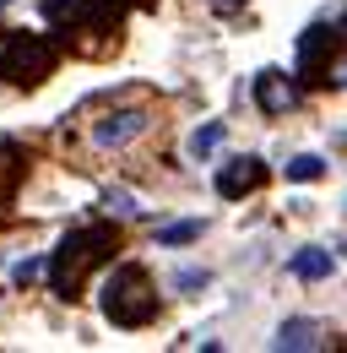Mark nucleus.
<instances>
[{"label": "nucleus", "instance_id": "f257e3e1", "mask_svg": "<svg viewBox=\"0 0 347 353\" xmlns=\"http://www.w3.org/2000/svg\"><path fill=\"white\" fill-rule=\"evenodd\" d=\"M114 250H120V228H114V223H82V228H71V234L54 245V256H49V288H54L60 299H76L87 277H92L98 266L114 261Z\"/></svg>", "mask_w": 347, "mask_h": 353}, {"label": "nucleus", "instance_id": "f03ea898", "mask_svg": "<svg viewBox=\"0 0 347 353\" xmlns=\"http://www.w3.org/2000/svg\"><path fill=\"white\" fill-rule=\"evenodd\" d=\"M43 22L71 44L82 49H103L114 33H120V22H125V6L120 0H49L43 6Z\"/></svg>", "mask_w": 347, "mask_h": 353}, {"label": "nucleus", "instance_id": "7ed1b4c3", "mask_svg": "<svg viewBox=\"0 0 347 353\" xmlns=\"http://www.w3.org/2000/svg\"><path fill=\"white\" fill-rule=\"evenodd\" d=\"M103 321L120 326V332H136V326H152L158 321V288L141 266H114L103 277Z\"/></svg>", "mask_w": 347, "mask_h": 353}, {"label": "nucleus", "instance_id": "20e7f679", "mask_svg": "<svg viewBox=\"0 0 347 353\" xmlns=\"http://www.w3.org/2000/svg\"><path fill=\"white\" fill-rule=\"evenodd\" d=\"M147 125H152V114H147L141 103H130V109H109V114L92 125V147H103V152H109V147H125L130 136H141Z\"/></svg>", "mask_w": 347, "mask_h": 353}, {"label": "nucleus", "instance_id": "39448f33", "mask_svg": "<svg viewBox=\"0 0 347 353\" xmlns=\"http://www.w3.org/2000/svg\"><path fill=\"white\" fill-rule=\"evenodd\" d=\"M260 179H266V163H260V158H233V163L217 169V196H222V201H239V196L260 190Z\"/></svg>", "mask_w": 347, "mask_h": 353}, {"label": "nucleus", "instance_id": "423d86ee", "mask_svg": "<svg viewBox=\"0 0 347 353\" xmlns=\"http://www.w3.org/2000/svg\"><path fill=\"white\" fill-rule=\"evenodd\" d=\"M293 98H299V92H293V82H288L282 71H260L255 77V103L266 109V114H288Z\"/></svg>", "mask_w": 347, "mask_h": 353}, {"label": "nucleus", "instance_id": "0eeeda50", "mask_svg": "<svg viewBox=\"0 0 347 353\" xmlns=\"http://www.w3.org/2000/svg\"><path fill=\"white\" fill-rule=\"evenodd\" d=\"M271 348H293V353H304V348H320V321H304V315H293V321H282L277 326V337H271Z\"/></svg>", "mask_w": 347, "mask_h": 353}, {"label": "nucleus", "instance_id": "6e6552de", "mask_svg": "<svg viewBox=\"0 0 347 353\" xmlns=\"http://www.w3.org/2000/svg\"><path fill=\"white\" fill-rule=\"evenodd\" d=\"M288 272L299 277V283H320V277H331V250H299Z\"/></svg>", "mask_w": 347, "mask_h": 353}, {"label": "nucleus", "instance_id": "1a4fd4ad", "mask_svg": "<svg viewBox=\"0 0 347 353\" xmlns=\"http://www.w3.org/2000/svg\"><path fill=\"white\" fill-rule=\"evenodd\" d=\"M190 239H201V223H196V218L163 223V228H158V245H190Z\"/></svg>", "mask_w": 347, "mask_h": 353}, {"label": "nucleus", "instance_id": "9d476101", "mask_svg": "<svg viewBox=\"0 0 347 353\" xmlns=\"http://www.w3.org/2000/svg\"><path fill=\"white\" fill-rule=\"evenodd\" d=\"M326 174V158H315V152H299L293 163H288V179H299V185H309V179Z\"/></svg>", "mask_w": 347, "mask_h": 353}, {"label": "nucleus", "instance_id": "9b49d317", "mask_svg": "<svg viewBox=\"0 0 347 353\" xmlns=\"http://www.w3.org/2000/svg\"><path fill=\"white\" fill-rule=\"evenodd\" d=\"M217 141H222V125H201V131L190 136V152H196V158H207Z\"/></svg>", "mask_w": 347, "mask_h": 353}, {"label": "nucleus", "instance_id": "f8f14e48", "mask_svg": "<svg viewBox=\"0 0 347 353\" xmlns=\"http://www.w3.org/2000/svg\"><path fill=\"white\" fill-rule=\"evenodd\" d=\"M43 272H49V261H39V256H28V261H17V272H11V277H17L22 288H28V283H33V277H43Z\"/></svg>", "mask_w": 347, "mask_h": 353}, {"label": "nucleus", "instance_id": "ddd939ff", "mask_svg": "<svg viewBox=\"0 0 347 353\" xmlns=\"http://www.w3.org/2000/svg\"><path fill=\"white\" fill-rule=\"evenodd\" d=\"M109 212H125V218H130V212H136V207H130V196H125V190H114V196H109Z\"/></svg>", "mask_w": 347, "mask_h": 353}, {"label": "nucleus", "instance_id": "4468645a", "mask_svg": "<svg viewBox=\"0 0 347 353\" xmlns=\"http://www.w3.org/2000/svg\"><path fill=\"white\" fill-rule=\"evenodd\" d=\"M212 11H222V17H233V11H244V0H212Z\"/></svg>", "mask_w": 347, "mask_h": 353}, {"label": "nucleus", "instance_id": "2eb2a0df", "mask_svg": "<svg viewBox=\"0 0 347 353\" xmlns=\"http://www.w3.org/2000/svg\"><path fill=\"white\" fill-rule=\"evenodd\" d=\"M342 250H347V245H342Z\"/></svg>", "mask_w": 347, "mask_h": 353}]
</instances>
